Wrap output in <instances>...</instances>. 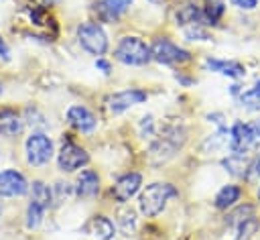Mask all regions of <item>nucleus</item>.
Here are the masks:
<instances>
[{
    "instance_id": "f257e3e1",
    "label": "nucleus",
    "mask_w": 260,
    "mask_h": 240,
    "mask_svg": "<svg viewBox=\"0 0 260 240\" xmlns=\"http://www.w3.org/2000/svg\"><path fill=\"white\" fill-rule=\"evenodd\" d=\"M260 146V120L256 122H236L230 130V151L232 155L246 157Z\"/></svg>"
},
{
    "instance_id": "f704fd0d",
    "label": "nucleus",
    "mask_w": 260,
    "mask_h": 240,
    "mask_svg": "<svg viewBox=\"0 0 260 240\" xmlns=\"http://www.w3.org/2000/svg\"><path fill=\"white\" fill-rule=\"evenodd\" d=\"M47 2H57V0H47Z\"/></svg>"
},
{
    "instance_id": "423d86ee",
    "label": "nucleus",
    "mask_w": 260,
    "mask_h": 240,
    "mask_svg": "<svg viewBox=\"0 0 260 240\" xmlns=\"http://www.w3.org/2000/svg\"><path fill=\"white\" fill-rule=\"evenodd\" d=\"M150 53H152V59H156L158 63H165V65H177V63H185L191 59L189 51L181 49L179 45H175L173 41H169L165 37L154 39Z\"/></svg>"
},
{
    "instance_id": "aec40b11",
    "label": "nucleus",
    "mask_w": 260,
    "mask_h": 240,
    "mask_svg": "<svg viewBox=\"0 0 260 240\" xmlns=\"http://www.w3.org/2000/svg\"><path fill=\"white\" fill-rule=\"evenodd\" d=\"M51 199H53L51 189L43 181H32V201H37L39 205H43L45 209H49Z\"/></svg>"
},
{
    "instance_id": "f8f14e48",
    "label": "nucleus",
    "mask_w": 260,
    "mask_h": 240,
    "mask_svg": "<svg viewBox=\"0 0 260 240\" xmlns=\"http://www.w3.org/2000/svg\"><path fill=\"white\" fill-rule=\"evenodd\" d=\"M142 185V177L140 173H126L124 177H120L116 181V185L112 187V195L118 201H128L132 195H136V191Z\"/></svg>"
},
{
    "instance_id": "6ab92c4d",
    "label": "nucleus",
    "mask_w": 260,
    "mask_h": 240,
    "mask_svg": "<svg viewBox=\"0 0 260 240\" xmlns=\"http://www.w3.org/2000/svg\"><path fill=\"white\" fill-rule=\"evenodd\" d=\"M240 195H242V189L238 185H223L219 189V193L215 195V207L228 209V207H232L240 199Z\"/></svg>"
},
{
    "instance_id": "b1692460",
    "label": "nucleus",
    "mask_w": 260,
    "mask_h": 240,
    "mask_svg": "<svg viewBox=\"0 0 260 240\" xmlns=\"http://www.w3.org/2000/svg\"><path fill=\"white\" fill-rule=\"evenodd\" d=\"M43 214H45V207L39 205L37 201H30L28 207H26V226L28 228H37L43 220Z\"/></svg>"
},
{
    "instance_id": "9b49d317",
    "label": "nucleus",
    "mask_w": 260,
    "mask_h": 240,
    "mask_svg": "<svg viewBox=\"0 0 260 240\" xmlns=\"http://www.w3.org/2000/svg\"><path fill=\"white\" fill-rule=\"evenodd\" d=\"M130 4L132 0H98L93 4V10L104 22H114L130 8Z\"/></svg>"
},
{
    "instance_id": "20e7f679",
    "label": "nucleus",
    "mask_w": 260,
    "mask_h": 240,
    "mask_svg": "<svg viewBox=\"0 0 260 240\" xmlns=\"http://www.w3.org/2000/svg\"><path fill=\"white\" fill-rule=\"evenodd\" d=\"M79 45L91 55H104L108 51V37L98 22H83L77 28Z\"/></svg>"
},
{
    "instance_id": "cd10ccee",
    "label": "nucleus",
    "mask_w": 260,
    "mask_h": 240,
    "mask_svg": "<svg viewBox=\"0 0 260 240\" xmlns=\"http://www.w3.org/2000/svg\"><path fill=\"white\" fill-rule=\"evenodd\" d=\"M69 193H71V187H69V183H55V201L57 203H61L63 201V197L67 199L69 197Z\"/></svg>"
},
{
    "instance_id": "4468645a",
    "label": "nucleus",
    "mask_w": 260,
    "mask_h": 240,
    "mask_svg": "<svg viewBox=\"0 0 260 240\" xmlns=\"http://www.w3.org/2000/svg\"><path fill=\"white\" fill-rule=\"evenodd\" d=\"M75 191H77L79 197H93V195H98V191H100V177H98V173L91 171V169L81 171V175L77 177Z\"/></svg>"
},
{
    "instance_id": "4be33fe9",
    "label": "nucleus",
    "mask_w": 260,
    "mask_h": 240,
    "mask_svg": "<svg viewBox=\"0 0 260 240\" xmlns=\"http://www.w3.org/2000/svg\"><path fill=\"white\" fill-rule=\"evenodd\" d=\"M223 165H225V169H228L232 175L246 177V171H248V165H250V163H246L244 157H240V155H230V157L223 161Z\"/></svg>"
},
{
    "instance_id": "2f4dec72",
    "label": "nucleus",
    "mask_w": 260,
    "mask_h": 240,
    "mask_svg": "<svg viewBox=\"0 0 260 240\" xmlns=\"http://www.w3.org/2000/svg\"><path fill=\"white\" fill-rule=\"evenodd\" d=\"M150 2H152V4H162L165 0H150Z\"/></svg>"
},
{
    "instance_id": "5701e85b",
    "label": "nucleus",
    "mask_w": 260,
    "mask_h": 240,
    "mask_svg": "<svg viewBox=\"0 0 260 240\" xmlns=\"http://www.w3.org/2000/svg\"><path fill=\"white\" fill-rule=\"evenodd\" d=\"M250 218H254V207L246 203V205L236 207V209L228 216V222H230L232 226H240V224H244V222L250 220Z\"/></svg>"
},
{
    "instance_id": "393cba45",
    "label": "nucleus",
    "mask_w": 260,
    "mask_h": 240,
    "mask_svg": "<svg viewBox=\"0 0 260 240\" xmlns=\"http://www.w3.org/2000/svg\"><path fill=\"white\" fill-rule=\"evenodd\" d=\"M240 102L242 104H246V106H250V108H260V81L252 87V89H248V92H244L242 96H240Z\"/></svg>"
},
{
    "instance_id": "c85d7f7f",
    "label": "nucleus",
    "mask_w": 260,
    "mask_h": 240,
    "mask_svg": "<svg viewBox=\"0 0 260 240\" xmlns=\"http://www.w3.org/2000/svg\"><path fill=\"white\" fill-rule=\"evenodd\" d=\"M236 8H242V10H252V8H256V4H258V0H230Z\"/></svg>"
},
{
    "instance_id": "7ed1b4c3",
    "label": "nucleus",
    "mask_w": 260,
    "mask_h": 240,
    "mask_svg": "<svg viewBox=\"0 0 260 240\" xmlns=\"http://www.w3.org/2000/svg\"><path fill=\"white\" fill-rule=\"evenodd\" d=\"M114 55L124 65H146L152 59L150 47L138 37H124L118 43Z\"/></svg>"
},
{
    "instance_id": "ddd939ff",
    "label": "nucleus",
    "mask_w": 260,
    "mask_h": 240,
    "mask_svg": "<svg viewBox=\"0 0 260 240\" xmlns=\"http://www.w3.org/2000/svg\"><path fill=\"white\" fill-rule=\"evenodd\" d=\"M67 120L73 128H77L81 132H91L98 124V118L85 106H71L67 112Z\"/></svg>"
},
{
    "instance_id": "412c9836",
    "label": "nucleus",
    "mask_w": 260,
    "mask_h": 240,
    "mask_svg": "<svg viewBox=\"0 0 260 240\" xmlns=\"http://www.w3.org/2000/svg\"><path fill=\"white\" fill-rule=\"evenodd\" d=\"M223 10H225V6H223L221 0H207L205 10H203V18L207 20V24H217Z\"/></svg>"
},
{
    "instance_id": "bb28decb",
    "label": "nucleus",
    "mask_w": 260,
    "mask_h": 240,
    "mask_svg": "<svg viewBox=\"0 0 260 240\" xmlns=\"http://www.w3.org/2000/svg\"><path fill=\"white\" fill-rule=\"evenodd\" d=\"M258 179H260V155L248 165V171H246V181L254 183V181H258Z\"/></svg>"
},
{
    "instance_id": "a878e982",
    "label": "nucleus",
    "mask_w": 260,
    "mask_h": 240,
    "mask_svg": "<svg viewBox=\"0 0 260 240\" xmlns=\"http://www.w3.org/2000/svg\"><path fill=\"white\" fill-rule=\"evenodd\" d=\"M185 37L191 39V41H207V39H209V33H207L205 28H201V26L195 22L193 26H189V28L185 31Z\"/></svg>"
},
{
    "instance_id": "473e14b6",
    "label": "nucleus",
    "mask_w": 260,
    "mask_h": 240,
    "mask_svg": "<svg viewBox=\"0 0 260 240\" xmlns=\"http://www.w3.org/2000/svg\"><path fill=\"white\" fill-rule=\"evenodd\" d=\"M0 216H2V203H0Z\"/></svg>"
},
{
    "instance_id": "2eb2a0df",
    "label": "nucleus",
    "mask_w": 260,
    "mask_h": 240,
    "mask_svg": "<svg viewBox=\"0 0 260 240\" xmlns=\"http://www.w3.org/2000/svg\"><path fill=\"white\" fill-rule=\"evenodd\" d=\"M205 67L211 69V71H217V73H223L228 77H244V67L238 63V61H221V59H211L207 57L205 59Z\"/></svg>"
},
{
    "instance_id": "f03ea898",
    "label": "nucleus",
    "mask_w": 260,
    "mask_h": 240,
    "mask_svg": "<svg viewBox=\"0 0 260 240\" xmlns=\"http://www.w3.org/2000/svg\"><path fill=\"white\" fill-rule=\"evenodd\" d=\"M175 195H177V189L171 183H150L140 193V199H138L140 212L146 218H154V216H158L162 212L167 201L171 197H175Z\"/></svg>"
},
{
    "instance_id": "6e6552de",
    "label": "nucleus",
    "mask_w": 260,
    "mask_h": 240,
    "mask_svg": "<svg viewBox=\"0 0 260 240\" xmlns=\"http://www.w3.org/2000/svg\"><path fill=\"white\" fill-rule=\"evenodd\" d=\"M87 161H89V155L85 153V148H81L73 142H65L59 151V157H57L59 169L65 171V173H71V171L83 167Z\"/></svg>"
},
{
    "instance_id": "c756f323",
    "label": "nucleus",
    "mask_w": 260,
    "mask_h": 240,
    "mask_svg": "<svg viewBox=\"0 0 260 240\" xmlns=\"http://www.w3.org/2000/svg\"><path fill=\"white\" fill-rule=\"evenodd\" d=\"M95 67L102 69V73H110V69H112L110 63H108L106 59H98V61H95Z\"/></svg>"
},
{
    "instance_id": "c9c22d12",
    "label": "nucleus",
    "mask_w": 260,
    "mask_h": 240,
    "mask_svg": "<svg viewBox=\"0 0 260 240\" xmlns=\"http://www.w3.org/2000/svg\"><path fill=\"white\" fill-rule=\"evenodd\" d=\"M0 92H2V85H0Z\"/></svg>"
},
{
    "instance_id": "f3484780",
    "label": "nucleus",
    "mask_w": 260,
    "mask_h": 240,
    "mask_svg": "<svg viewBox=\"0 0 260 240\" xmlns=\"http://www.w3.org/2000/svg\"><path fill=\"white\" fill-rule=\"evenodd\" d=\"M201 10L195 2H185L175 10V20L177 24H195L201 18Z\"/></svg>"
},
{
    "instance_id": "dca6fc26",
    "label": "nucleus",
    "mask_w": 260,
    "mask_h": 240,
    "mask_svg": "<svg viewBox=\"0 0 260 240\" xmlns=\"http://www.w3.org/2000/svg\"><path fill=\"white\" fill-rule=\"evenodd\" d=\"M89 230L93 236H98L100 240H112L114 234H116V228H114V222L106 216H93L91 218V224H89Z\"/></svg>"
},
{
    "instance_id": "9d476101",
    "label": "nucleus",
    "mask_w": 260,
    "mask_h": 240,
    "mask_svg": "<svg viewBox=\"0 0 260 240\" xmlns=\"http://www.w3.org/2000/svg\"><path fill=\"white\" fill-rule=\"evenodd\" d=\"M26 191H28V183L18 171L8 169L0 173V195L18 197V195H24Z\"/></svg>"
},
{
    "instance_id": "0eeeda50",
    "label": "nucleus",
    "mask_w": 260,
    "mask_h": 240,
    "mask_svg": "<svg viewBox=\"0 0 260 240\" xmlns=\"http://www.w3.org/2000/svg\"><path fill=\"white\" fill-rule=\"evenodd\" d=\"M53 157V142L43 132H32L26 138V161L35 167L49 163Z\"/></svg>"
},
{
    "instance_id": "72a5a7b5",
    "label": "nucleus",
    "mask_w": 260,
    "mask_h": 240,
    "mask_svg": "<svg viewBox=\"0 0 260 240\" xmlns=\"http://www.w3.org/2000/svg\"><path fill=\"white\" fill-rule=\"evenodd\" d=\"M258 199H260V187H258Z\"/></svg>"
},
{
    "instance_id": "a211bd4d",
    "label": "nucleus",
    "mask_w": 260,
    "mask_h": 240,
    "mask_svg": "<svg viewBox=\"0 0 260 240\" xmlns=\"http://www.w3.org/2000/svg\"><path fill=\"white\" fill-rule=\"evenodd\" d=\"M22 130V120L12 110H4L0 114V132L4 136H16Z\"/></svg>"
},
{
    "instance_id": "39448f33",
    "label": "nucleus",
    "mask_w": 260,
    "mask_h": 240,
    "mask_svg": "<svg viewBox=\"0 0 260 240\" xmlns=\"http://www.w3.org/2000/svg\"><path fill=\"white\" fill-rule=\"evenodd\" d=\"M183 142H185V130H183V128H179V126L167 128V130L158 136V140L152 144L150 155L156 159V163L167 161V159H171V157L183 146Z\"/></svg>"
},
{
    "instance_id": "7c9ffc66",
    "label": "nucleus",
    "mask_w": 260,
    "mask_h": 240,
    "mask_svg": "<svg viewBox=\"0 0 260 240\" xmlns=\"http://www.w3.org/2000/svg\"><path fill=\"white\" fill-rule=\"evenodd\" d=\"M0 57L8 59V47H6V43L2 41V37H0Z\"/></svg>"
},
{
    "instance_id": "1a4fd4ad",
    "label": "nucleus",
    "mask_w": 260,
    "mask_h": 240,
    "mask_svg": "<svg viewBox=\"0 0 260 240\" xmlns=\"http://www.w3.org/2000/svg\"><path fill=\"white\" fill-rule=\"evenodd\" d=\"M146 100V92L142 89H124V92H118L114 96L108 98V108L112 114H120L136 104H142Z\"/></svg>"
}]
</instances>
